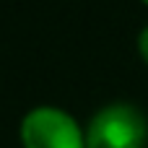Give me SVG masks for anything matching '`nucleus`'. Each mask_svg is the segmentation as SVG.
<instances>
[{
  "instance_id": "f257e3e1",
  "label": "nucleus",
  "mask_w": 148,
  "mask_h": 148,
  "mask_svg": "<svg viewBox=\"0 0 148 148\" xmlns=\"http://www.w3.org/2000/svg\"><path fill=\"white\" fill-rule=\"evenodd\" d=\"M86 148H148V122L125 101L99 109L86 130Z\"/></svg>"
},
{
  "instance_id": "f03ea898",
  "label": "nucleus",
  "mask_w": 148,
  "mask_h": 148,
  "mask_svg": "<svg viewBox=\"0 0 148 148\" xmlns=\"http://www.w3.org/2000/svg\"><path fill=\"white\" fill-rule=\"evenodd\" d=\"M23 148H86L78 122L57 107H36L21 122Z\"/></svg>"
},
{
  "instance_id": "7ed1b4c3",
  "label": "nucleus",
  "mask_w": 148,
  "mask_h": 148,
  "mask_svg": "<svg viewBox=\"0 0 148 148\" xmlns=\"http://www.w3.org/2000/svg\"><path fill=\"white\" fill-rule=\"evenodd\" d=\"M138 49H140V55H143V60L148 62V26L138 34Z\"/></svg>"
},
{
  "instance_id": "20e7f679",
  "label": "nucleus",
  "mask_w": 148,
  "mask_h": 148,
  "mask_svg": "<svg viewBox=\"0 0 148 148\" xmlns=\"http://www.w3.org/2000/svg\"><path fill=\"white\" fill-rule=\"evenodd\" d=\"M146 3H148V0H146Z\"/></svg>"
}]
</instances>
